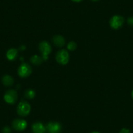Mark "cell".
I'll use <instances>...</instances> for the list:
<instances>
[{
	"label": "cell",
	"instance_id": "obj_7",
	"mask_svg": "<svg viewBox=\"0 0 133 133\" xmlns=\"http://www.w3.org/2000/svg\"><path fill=\"white\" fill-rule=\"evenodd\" d=\"M46 129L48 133H60L62 130V126L59 123L51 121L47 123Z\"/></svg>",
	"mask_w": 133,
	"mask_h": 133
},
{
	"label": "cell",
	"instance_id": "obj_9",
	"mask_svg": "<svg viewBox=\"0 0 133 133\" xmlns=\"http://www.w3.org/2000/svg\"><path fill=\"white\" fill-rule=\"evenodd\" d=\"M32 130L33 133H45L46 131V126L41 122H36L32 125Z\"/></svg>",
	"mask_w": 133,
	"mask_h": 133
},
{
	"label": "cell",
	"instance_id": "obj_6",
	"mask_svg": "<svg viewBox=\"0 0 133 133\" xmlns=\"http://www.w3.org/2000/svg\"><path fill=\"white\" fill-rule=\"evenodd\" d=\"M32 69L28 63L22 64L18 69V73L21 78H27L31 74Z\"/></svg>",
	"mask_w": 133,
	"mask_h": 133
},
{
	"label": "cell",
	"instance_id": "obj_20",
	"mask_svg": "<svg viewBox=\"0 0 133 133\" xmlns=\"http://www.w3.org/2000/svg\"><path fill=\"white\" fill-rule=\"evenodd\" d=\"M90 133H100V132H97V131H93V132H90Z\"/></svg>",
	"mask_w": 133,
	"mask_h": 133
},
{
	"label": "cell",
	"instance_id": "obj_19",
	"mask_svg": "<svg viewBox=\"0 0 133 133\" xmlns=\"http://www.w3.org/2000/svg\"><path fill=\"white\" fill-rule=\"evenodd\" d=\"M72 1L74 2H82V0H72Z\"/></svg>",
	"mask_w": 133,
	"mask_h": 133
},
{
	"label": "cell",
	"instance_id": "obj_18",
	"mask_svg": "<svg viewBox=\"0 0 133 133\" xmlns=\"http://www.w3.org/2000/svg\"><path fill=\"white\" fill-rule=\"evenodd\" d=\"M119 133H131V132H130V131L129 129L123 128V129H122L121 130H120Z\"/></svg>",
	"mask_w": 133,
	"mask_h": 133
},
{
	"label": "cell",
	"instance_id": "obj_8",
	"mask_svg": "<svg viewBox=\"0 0 133 133\" xmlns=\"http://www.w3.org/2000/svg\"><path fill=\"white\" fill-rule=\"evenodd\" d=\"M12 128L15 130H18V131H22L24 130L27 128L28 123L26 121L22 119H15L13 120L12 123Z\"/></svg>",
	"mask_w": 133,
	"mask_h": 133
},
{
	"label": "cell",
	"instance_id": "obj_5",
	"mask_svg": "<svg viewBox=\"0 0 133 133\" xmlns=\"http://www.w3.org/2000/svg\"><path fill=\"white\" fill-rule=\"evenodd\" d=\"M4 99L7 103L9 104H14L18 99V94L16 91L10 89L6 91L4 95Z\"/></svg>",
	"mask_w": 133,
	"mask_h": 133
},
{
	"label": "cell",
	"instance_id": "obj_1",
	"mask_svg": "<svg viewBox=\"0 0 133 133\" xmlns=\"http://www.w3.org/2000/svg\"><path fill=\"white\" fill-rule=\"evenodd\" d=\"M39 49L41 53L42 54V56L44 61H46L48 58V55L52 52V47L50 44L46 41H43L39 44Z\"/></svg>",
	"mask_w": 133,
	"mask_h": 133
},
{
	"label": "cell",
	"instance_id": "obj_21",
	"mask_svg": "<svg viewBox=\"0 0 133 133\" xmlns=\"http://www.w3.org/2000/svg\"><path fill=\"white\" fill-rule=\"evenodd\" d=\"M91 1H93V2H98L99 0H91Z\"/></svg>",
	"mask_w": 133,
	"mask_h": 133
},
{
	"label": "cell",
	"instance_id": "obj_12",
	"mask_svg": "<svg viewBox=\"0 0 133 133\" xmlns=\"http://www.w3.org/2000/svg\"><path fill=\"white\" fill-rule=\"evenodd\" d=\"M2 82L6 86H11L13 84L14 79L13 78L9 75H5L2 78Z\"/></svg>",
	"mask_w": 133,
	"mask_h": 133
},
{
	"label": "cell",
	"instance_id": "obj_13",
	"mask_svg": "<svg viewBox=\"0 0 133 133\" xmlns=\"http://www.w3.org/2000/svg\"><path fill=\"white\" fill-rule=\"evenodd\" d=\"M43 61H44V60H43V57H41V56H37V55L33 56L30 59L31 63L35 65H41V64L43 63Z\"/></svg>",
	"mask_w": 133,
	"mask_h": 133
},
{
	"label": "cell",
	"instance_id": "obj_15",
	"mask_svg": "<svg viewBox=\"0 0 133 133\" xmlns=\"http://www.w3.org/2000/svg\"><path fill=\"white\" fill-rule=\"evenodd\" d=\"M77 47V44H76V43H75L74 41H71L69 43V44H67V48L68 50L71 51H73L75 50V49Z\"/></svg>",
	"mask_w": 133,
	"mask_h": 133
},
{
	"label": "cell",
	"instance_id": "obj_22",
	"mask_svg": "<svg viewBox=\"0 0 133 133\" xmlns=\"http://www.w3.org/2000/svg\"><path fill=\"white\" fill-rule=\"evenodd\" d=\"M132 97L133 98V90H132Z\"/></svg>",
	"mask_w": 133,
	"mask_h": 133
},
{
	"label": "cell",
	"instance_id": "obj_2",
	"mask_svg": "<svg viewBox=\"0 0 133 133\" xmlns=\"http://www.w3.org/2000/svg\"><path fill=\"white\" fill-rule=\"evenodd\" d=\"M31 111V106L28 102L21 101L17 107V113L22 117L27 116Z\"/></svg>",
	"mask_w": 133,
	"mask_h": 133
},
{
	"label": "cell",
	"instance_id": "obj_3",
	"mask_svg": "<svg viewBox=\"0 0 133 133\" xmlns=\"http://www.w3.org/2000/svg\"><path fill=\"white\" fill-rule=\"evenodd\" d=\"M56 61L61 65H66L69 61V54L65 50H59L56 56Z\"/></svg>",
	"mask_w": 133,
	"mask_h": 133
},
{
	"label": "cell",
	"instance_id": "obj_10",
	"mask_svg": "<svg viewBox=\"0 0 133 133\" xmlns=\"http://www.w3.org/2000/svg\"><path fill=\"white\" fill-rule=\"evenodd\" d=\"M52 41H53L54 44L58 47H62L65 44V39L61 35H55Z\"/></svg>",
	"mask_w": 133,
	"mask_h": 133
},
{
	"label": "cell",
	"instance_id": "obj_14",
	"mask_svg": "<svg viewBox=\"0 0 133 133\" xmlns=\"http://www.w3.org/2000/svg\"><path fill=\"white\" fill-rule=\"evenodd\" d=\"M24 96L26 97L28 99H32L35 97V91H33V89H28L25 91L24 93Z\"/></svg>",
	"mask_w": 133,
	"mask_h": 133
},
{
	"label": "cell",
	"instance_id": "obj_4",
	"mask_svg": "<svg viewBox=\"0 0 133 133\" xmlns=\"http://www.w3.org/2000/svg\"><path fill=\"white\" fill-rule=\"evenodd\" d=\"M125 19L119 15H115L110 20V25L111 28L114 29H118L123 26Z\"/></svg>",
	"mask_w": 133,
	"mask_h": 133
},
{
	"label": "cell",
	"instance_id": "obj_17",
	"mask_svg": "<svg viewBox=\"0 0 133 133\" xmlns=\"http://www.w3.org/2000/svg\"><path fill=\"white\" fill-rule=\"evenodd\" d=\"M127 23L129 25H130V26H133V16L129 17V18L127 19Z\"/></svg>",
	"mask_w": 133,
	"mask_h": 133
},
{
	"label": "cell",
	"instance_id": "obj_11",
	"mask_svg": "<svg viewBox=\"0 0 133 133\" xmlns=\"http://www.w3.org/2000/svg\"><path fill=\"white\" fill-rule=\"evenodd\" d=\"M18 56V50L15 48H11L7 52V57L10 61L15 59Z\"/></svg>",
	"mask_w": 133,
	"mask_h": 133
},
{
	"label": "cell",
	"instance_id": "obj_16",
	"mask_svg": "<svg viewBox=\"0 0 133 133\" xmlns=\"http://www.w3.org/2000/svg\"><path fill=\"white\" fill-rule=\"evenodd\" d=\"M2 132H3V133H11V129L9 127L6 126L3 128V129H2Z\"/></svg>",
	"mask_w": 133,
	"mask_h": 133
}]
</instances>
